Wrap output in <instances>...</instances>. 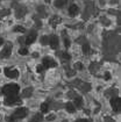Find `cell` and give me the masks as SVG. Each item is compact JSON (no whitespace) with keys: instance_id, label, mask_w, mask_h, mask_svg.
<instances>
[{"instance_id":"44dd1931","label":"cell","mask_w":121,"mask_h":122,"mask_svg":"<svg viewBox=\"0 0 121 122\" xmlns=\"http://www.w3.org/2000/svg\"><path fill=\"white\" fill-rule=\"evenodd\" d=\"M63 58H65V59H70V55L69 54H63Z\"/></svg>"},{"instance_id":"52a82bcc","label":"cell","mask_w":121,"mask_h":122,"mask_svg":"<svg viewBox=\"0 0 121 122\" xmlns=\"http://www.w3.org/2000/svg\"><path fill=\"white\" fill-rule=\"evenodd\" d=\"M58 43H59V41H58V37L57 36H51L50 40H49V44H50V47L53 48V49H56V48L58 47Z\"/></svg>"},{"instance_id":"ac0fdd59","label":"cell","mask_w":121,"mask_h":122,"mask_svg":"<svg viewBox=\"0 0 121 122\" xmlns=\"http://www.w3.org/2000/svg\"><path fill=\"white\" fill-rule=\"evenodd\" d=\"M15 31H19V33H25V28L23 27H21V26H16L15 28H14Z\"/></svg>"},{"instance_id":"d4e9b609","label":"cell","mask_w":121,"mask_h":122,"mask_svg":"<svg viewBox=\"0 0 121 122\" xmlns=\"http://www.w3.org/2000/svg\"><path fill=\"white\" fill-rule=\"evenodd\" d=\"M77 122H89L87 120H84V119H80V120H78Z\"/></svg>"},{"instance_id":"3957f363","label":"cell","mask_w":121,"mask_h":122,"mask_svg":"<svg viewBox=\"0 0 121 122\" xmlns=\"http://www.w3.org/2000/svg\"><path fill=\"white\" fill-rule=\"evenodd\" d=\"M21 100L18 98V95H12V97H7L6 100H5V105L7 106H12V105H15V103H20Z\"/></svg>"},{"instance_id":"8992f818","label":"cell","mask_w":121,"mask_h":122,"mask_svg":"<svg viewBox=\"0 0 121 122\" xmlns=\"http://www.w3.org/2000/svg\"><path fill=\"white\" fill-rule=\"evenodd\" d=\"M42 65L44 66V67H55L57 64H56V62L53 59V58L46 57V58L43 59V64H42Z\"/></svg>"},{"instance_id":"484cf974","label":"cell","mask_w":121,"mask_h":122,"mask_svg":"<svg viewBox=\"0 0 121 122\" xmlns=\"http://www.w3.org/2000/svg\"><path fill=\"white\" fill-rule=\"evenodd\" d=\"M2 44H4V40H2V38L0 37V47H1Z\"/></svg>"},{"instance_id":"2e32d148","label":"cell","mask_w":121,"mask_h":122,"mask_svg":"<svg viewBox=\"0 0 121 122\" xmlns=\"http://www.w3.org/2000/svg\"><path fill=\"white\" fill-rule=\"evenodd\" d=\"M19 54H20V55H27L28 54V49L27 48H21V49L19 50Z\"/></svg>"},{"instance_id":"6da1fadb","label":"cell","mask_w":121,"mask_h":122,"mask_svg":"<svg viewBox=\"0 0 121 122\" xmlns=\"http://www.w3.org/2000/svg\"><path fill=\"white\" fill-rule=\"evenodd\" d=\"M19 87L16 84H7L6 86L2 87V93L6 97H12V95H18L19 93Z\"/></svg>"},{"instance_id":"ba28073f","label":"cell","mask_w":121,"mask_h":122,"mask_svg":"<svg viewBox=\"0 0 121 122\" xmlns=\"http://www.w3.org/2000/svg\"><path fill=\"white\" fill-rule=\"evenodd\" d=\"M36 37H37L36 33H30L27 36V38H26V44H32V43L36 40Z\"/></svg>"},{"instance_id":"cb8c5ba5","label":"cell","mask_w":121,"mask_h":122,"mask_svg":"<svg viewBox=\"0 0 121 122\" xmlns=\"http://www.w3.org/2000/svg\"><path fill=\"white\" fill-rule=\"evenodd\" d=\"M105 79H106V80H108V79H110V73H105Z\"/></svg>"},{"instance_id":"d6986e66","label":"cell","mask_w":121,"mask_h":122,"mask_svg":"<svg viewBox=\"0 0 121 122\" xmlns=\"http://www.w3.org/2000/svg\"><path fill=\"white\" fill-rule=\"evenodd\" d=\"M30 92H32V88H28L23 91V97H30Z\"/></svg>"},{"instance_id":"9c48e42d","label":"cell","mask_w":121,"mask_h":122,"mask_svg":"<svg viewBox=\"0 0 121 122\" xmlns=\"http://www.w3.org/2000/svg\"><path fill=\"white\" fill-rule=\"evenodd\" d=\"M78 6H76V5H71L70 7H69V14H70V16H74V15H77V13H78Z\"/></svg>"},{"instance_id":"30bf717a","label":"cell","mask_w":121,"mask_h":122,"mask_svg":"<svg viewBox=\"0 0 121 122\" xmlns=\"http://www.w3.org/2000/svg\"><path fill=\"white\" fill-rule=\"evenodd\" d=\"M11 54H12V48L7 46V47L4 48V50H2V52H1V56L2 57H8L11 56Z\"/></svg>"},{"instance_id":"8fae6325","label":"cell","mask_w":121,"mask_h":122,"mask_svg":"<svg viewBox=\"0 0 121 122\" xmlns=\"http://www.w3.org/2000/svg\"><path fill=\"white\" fill-rule=\"evenodd\" d=\"M74 107L80 108V107L83 106V99H82L80 97H77V98L74 100Z\"/></svg>"},{"instance_id":"9a60e30c","label":"cell","mask_w":121,"mask_h":122,"mask_svg":"<svg viewBox=\"0 0 121 122\" xmlns=\"http://www.w3.org/2000/svg\"><path fill=\"white\" fill-rule=\"evenodd\" d=\"M66 2V0H56L55 1V6L56 7H63Z\"/></svg>"},{"instance_id":"e0dca14e","label":"cell","mask_w":121,"mask_h":122,"mask_svg":"<svg viewBox=\"0 0 121 122\" xmlns=\"http://www.w3.org/2000/svg\"><path fill=\"white\" fill-rule=\"evenodd\" d=\"M83 51L85 54H89L90 52V46L89 44H84L83 46Z\"/></svg>"},{"instance_id":"5b68a950","label":"cell","mask_w":121,"mask_h":122,"mask_svg":"<svg viewBox=\"0 0 121 122\" xmlns=\"http://www.w3.org/2000/svg\"><path fill=\"white\" fill-rule=\"evenodd\" d=\"M111 106L114 112H120V99L119 98H113L111 100Z\"/></svg>"},{"instance_id":"7c38bea8","label":"cell","mask_w":121,"mask_h":122,"mask_svg":"<svg viewBox=\"0 0 121 122\" xmlns=\"http://www.w3.org/2000/svg\"><path fill=\"white\" fill-rule=\"evenodd\" d=\"M65 108H66V111H68L69 113H74L76 107H74V105L72 102H68L66 105H65Z\"/></svg>"},{"instance_id":"5bb4252c","label":"cell","mask_w":121,"mask_h":122,"mask_svg":"<svg viewBox=\"0 0 121 122\" xmlns=\"http://www.w3.org/2000/svg\"><path fill=\"white\" fill-rule=\"evenodd\" d=\"M48 109H49V105H48V102H43L41 105V113H47Z\"/></svg>"},{"instance_id":"4fadbf2b","label":"cell","mask_w":121,"mask_h":122,"mask_svg":"<svg viewBox=\"0 0 121 122\" xmlns=\"http://www.w3.org/2000/svg\"><path fill=\"white\" fill-rule=\"evenodd\" d=\"M42 121V115L41 114H36L33 116V119L30 120V122H41Z\"/></svg>"},{"instance_id":"7a4b0ae2","label":"cell","mask_w":121,"mask_h":122,"mask_svg":"<svg viewBox=\"0 0 121 122\" xmlns=\"http://www.w3.org/2000/svg\"><path fill=\"white\" fill-rule=\"evenodd\" d=\"M26 115H27V109L23 108V107H21V108H18L12 116H13L14 120H16V119H23Z\"/></svg>"},{"instance_id":"7402d4cb","label":"cell","mask_w":121,"mask_h":122,"mask_svg":"<svg viewBox=\"0 0 121 122\" xmlns=\"http://www.w3.org/2000/svg\"><path fill=\"white\" fill-rule=\"evenodd\" d=\"M42 43L44 44V43H48V38H47V36H43V38H42Z\"/></svg>"},{"instance_id":"ffe728a7","label":"cell","mask_w":121,"mask_h":122,"mask_svg":"<svg viewBox=\"0 0 121 122\" xmlns=\"http://www.w3.org/2000/svg\"><path fill=\"white\" fill-rule=\"evenodd\" d=\"M44 69H46V67H44V66H43V65H37V67H36V71H37V72H42V71H43Z\"/></svg>"},{"instance_id":"603a6c76","label":"cell","mask_w":121,"mask_h":122,"mask_svg":"<svg viewBox=\"0 0 121 122\" xmlns=\"http://www.w3.org/2000/svg\"><path fill=\"white\" fill-rule=\"evenodd\" d=\"M65 47H70V42H69V40H65Z\"/></svg>"},{"instance_id":"277c9868","label":"cell","mask_w":121,"mask_h":122,"mask_svg":"<svg viewBox=\"0 0 121 122\" xmlns=\"http://www.w3.org/2000/svg\"><path fill=\"white\" fill-rule=\"evenodd\" d=\"M5 75H6V77H8L11 79H14V78H16L19 76V71L15 70V69H8V67H6L5 69Z\"/></svg>"}]
</instances>
